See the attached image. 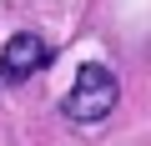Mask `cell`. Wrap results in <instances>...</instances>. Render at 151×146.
Masks as SVG:
<instances>
[{
    "mask_svg": "<svg viewBox=\"0 0 151 146\" xmlns=\"http://www.w3.org/2000/svg\"><path fill=\"white\" fill-rule=\"evenodd\" d=\"M45 60H50V45L35 30H15L5 40V50H0V76H5L10 86H20V81L35 76V70H45Z\"/></svg>",
    "mask_w": 151,
    "mask_h": 146,
    "instance_id": "cell-2",
    "label": "cell"
},
{
    "mask_svg": "<svg viewBox=\"0 0 151 146\" xmlns=\"http://www.w3.org/2000/svg\"><path fill=\"white\" fill-rule=\"evenodd\" d=\"M121 101V86H116V70H106L101 60H86L81 70H76V81L65 91V116L81 121V126H96L116 111Z\"/></svg>",
    "mask_w": 151,
    "mask_h": 146,
    "instance_id": "cell-1",
    "label": "cell"
}]
</instances>
